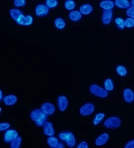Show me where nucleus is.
I'll return each mask as SVG.
<instances>
[{
	"label": "nucleus",
	"mask_w": 134,
	"mask_h": 148,
	"mask_svg": "<svg viewBox=\"0 0 134 148\" xmlns=\"http://www.w3.org/2000/svg\"><path fill=\"white\" fill-rule=\"evenodd\" d=\"M69 17L71 21L74 22H77L82 18V14L80 11L74 10L70 12Z\"/></svg>",
	"instance_id": "nucleus-18"
},
{
	"label": "nucleus",
	"mask_w": 134,
	"mask_h": 148,
	"mask_svg": "<svg viewBox=\"0 0 134 148\" xmlns=\"http://www.w3.org/2000/svg\"><path fill=\"white\" fill-rule=\"evenodd\" d=\"M95 110V106L91 103H86L80 108V112L84 116L90 115Z\"/></svg>",
	"instance_id": "nucleus-7"
},
{
	"label": "nucleus",
	"mask_w": 134,
	"mask_h": 148,
	"mask_svg": "<svg viewBox=\"0 0 134 148\" xmlns=\"http://www.w3.org/2000/svg\"><path fill=\"white\" fill-rule=\"evenodd\" d=\"M125 27L128 28H131L134 27V19L132 18H127L124 21Z\"/></svg>",
	"instance_id": "nucleus-29"
},
{
	"label": "nucleus",
	"mask_w": 134,
	"mask_h": 148,
	"mask_svg": "<svg viewBox=\"0 0 134 148\" xmlns=\"http://www.w3.org/2000/svg\"><path fill=\"white\" fill-rule=\"evenodd\" d=\"M65 148V145H63V144L62 143H58V146H57V148Z\"/></svg>",
	"instance_id": "nucleus-35"
},
{
	"label": "nucleus",
	"mask_w": 134,
	"mask_h": 148,
	"mask_svg": "<svg viewBox=\"0 0 134 148\" xmlns=\"http://www.w3.org/2000/svg\"><path fill=\"white\" fill-rule=\"evenodd\" d=\"M22 138L20 136H18L17 138L13 140L10 142V147L11 148H20L21 144H22Z\"/></svg>",
	"instance_id": "nucleus-22"
},
{
	"label": "nucleus",
	"mask_w": 134,
	"mask_h": 148,
	"mask_svg": "<svg viewBox=\"0 0 134 148\" xmlns=\"http://www.w3.org/2000/svg\"><path fill=\"white\" fill-rule=\"evenodd\" d=\"M17 97L14 95H9L3 98V102L6 106L14 105L17 102Z\"/></svg>",
	"instance_id": "nucleus-15"
},
{
	"label": "nucleus",
	"mask_w": 134,
	"mask_h": 148,
	"mask_svg": "<svg viewBox=\"0 0 134 148\" xmlns=\"http://www.w3.org/2000/svg\"><path fill=\"white\" fill-rule=\"evenodd\" d=\"M130 5H131V6H132V7H134V0L131 1V2H130Z\"/></svg>",
	"instance_id": "nucleus-37"
},
{
	"label": "nucleus",
	"mask_w": 134,
	"mask_h": 148,
	"mask_svg": "<svg viewBox=\"0 0 134 148\" xmlns=\"http://www.w3.org/2000/svg\"><path fill=\"white\" fill-rule=\"evenodd\" d=\"M89 90L92 94L99 97L105 98L108 95L106 90L96 84L92 85L89 88Z\"/></svg>",
	"instance_id": "nucleus-5"
},
{
	"label": "nucleus",
	"mask_w": 134,
	"mask_h": 148,
	"mask_svg": "<svg viewBox=\"0 0 134 148\" xmlns=\"http://www.w3.org/2000/svg\"><path fill=\"white\" fill-rule=\"evenodd\" d=\"M125 148H134V140L130 141L126 144L125 146Z\"/></svg>",
	"instance_id": "nucleus-34"
},
{
	"label": "nucleus",
	"mask_w": 134,
	"mask_h": 148,
	"mask_svg": "<svg viewBox=\"0 0 134 148\" xmlns=\"http://www.w3.org/2000/svg\"><path fill=\"white\" fill-rule=\"evenodd\" d=\"M49 8L47 5L44 4H39L35 8V14L38 17H43L48 14Z\"/></svg>",
	"instance_id": "nucleus-8"
},
{
	"label": "nucleus",
	"mask_w": 134,
	"mask_h": 148,
	"mask_svg": "<svg viewBox=\"0 0 134 148\" xmlns=\"http://www.w3.org/2000/svg\"><path fill=\"white\" fill-rule=\"evenodd\" d=\"M41 110L47 115H52L55 111V107L51 103H44L41 105Z\"/></svg>",
	"instance_id": "nucleus-10"
},
{
	"label": "nucleus",
	"mask_w": 134,
	"mask_h": 148,
	"mask_svg": "<svg viewBox=\"0 0 134 148\" xmlns=\"http://www.w3.org/2000/svg\"><path fill=\"white\" fill-rule=\"evenodd\" d=\"M113 16V11L112 10H104L103 12L102 20L104 25H108L110 24L112 20Z\"/></svg>",
	"instance_id": "nucleus-12"
},
{
	"label": "nucleus",
	"mask_w": 134,
	"mask_h": 148,
	"mask_svg": "<svg viewBox=\"0 0 134 148\" xmlns=\"http://www.w3.org/2000/svg\"><path fill=\"white\" fill-rule=\"evenodd\" d=\"M18 136V132L15 130L10 129L7 130L3 135V141L6 143L12 141L13 140Z\"/></svg>",
	"instance_id": "nucleus-6"
},
{
	"label": "nucleus",
	"mask_w": 134,
	"mask_h": 148,
	"mask_svg": "<svg viewBox=\"0 0 134 148\" xmlns=\"http://www.w3.org/2000/svg\"><path fill=\"white\" fill-rule=\"evenodd\" d=\"M115 3L119 8L123 9L128 8L130 6V3L127 0H116Z\"/></svg>",
	"instance_id": "nucleus-19"
},
{
	"label": "nucleus",
	"mask_w": 134,
	"mask_h": 148,
	"mask_svg": "<svg viewBox=\"0 0 134 148\" xmlns=\"http://www.w3.org/2000/svg\"><path fill=\"white\" fill-rule=\"evenodd\" d=\"M77 148H88V144L86 142H85V141H82V142L79 144V145H78Z\"/></svg>",
	"instance_id": "nucleus-33"
},
{
	"label": "nucleus",
	"mask_w": 134,
	"mask_h": 148,
	"mask_svg": "<svg viewBox=\"0 0 134 148\" xmlns=\"http://www.w3.org/2000/svg\"><path fill=\"white\" fill-rule=\"evenodd\" d=\"M117 72L120 76H124L127 74V71L125 68L122 66H117Z\"/></svg>",
	"instance_id": "nucleus-28"
},
{
	"label": "nucleus",
	"mask_w": 134,
	"mask_h": 148,
	"mask_svg": "<svg viewBox=\"0 0 134 148\" xmlns=\"http://www.w3.org/2000/svg\"><path fill=\"white\" fill-rule=\"evenodd\" d=\"M123 95L124 99L127 103H131L134 100V93L130 88H125L124 90Z\"/></svg>",
	"instance_id": "nucleus-13"
},
{
	"label": "nucleus",
	"mask_w": 134,
	"mask_h": 148,
	"mask_svg": "<svg viewBox=\"0 0 134 148\" xmlns=\"http://www.w3.org/2000/svg\"><path fill=\"white\" fill-rule=\"evenodd\" d=\"M10 125L8 123H2L0 124V131H5L10 128Z\"/></svg>",
	"instance_id": "nucleus-32"
},
{
	"label": "nucleus",
	"mask_w": 134,
	"mask_h": 148,
	"mask_svg": "<svg viewBox=\"0 0 134 148\" xmlns=\"http://www.w3.org/2000/svg\"><path fill=\"white\" fill-rule=\"evenodd\" d=\"M65 8L68 10H71L75 8L76 6V3L72 0H67L65 3Z\"/></svg>",
	"instance_id": "nucleus-26"
},
{
	"label": "nucleus",
	"mask_w": 134,
	"mask_h": 148,
	"mask_svg": "<svg viewBox=\"0 0 134 148\" xmlns=\"http://www.w3.org/2000/svg\"><path fill=\"white\" fill-rule=\"evenodd\" d=\"M115 3L112 1H103L100 3V6L104 10H111L115 6Z\"/></svg>",
	"instance_id": "nucleus-16"
},
{
	"label": "nucleus",
	"mask_w": 134,
	"mask_h": 148,
	"mask_svg": "<svg viewBox=\"0 0 134 148\" xmlns=\"http://www.w3.org/2000/svg\"><path fill=\"white\" fill-rule=\"evenodd\" d=\"M93 11V7L89 4H84L80 8V12L84 15L89 14Z\"/></svg>",
	"instance_id": "nucleus-17"
},
{
	"label": "nucleus",
	"mask_w": 134,
	"mask_h": 148,
	"mask_svg": "<svg viewBox=\"0 0 134 148\" xmlns=\"http://www.w3.org/2000/svg\"><path fill=\"white\" fill-rule=\"evenodd\" d=\"M105 114L103 113H99L96 115L95 118L93 119V123L94 125H97L101 123L104 119Z\"/></svg>",
	"instance_id": "nucleus-24"
},
{
	"label": "nucleus",
	"mask_w": 134,
	"mask_h": 148,
	"mask_svg": "<svg viewBox=\"0 0 134 148\" xmlns=\"http://www.w3.org/2000/svg\"><path fill=\"white\" fill-rule=\"evenodd\" d=\"M14 3L17 7H21L24 6L26 5V1L24 0H15L14 1Z\"/></svg>",
	"instance_id": "nucleus-30"
},
{
	"label": "nucleus",
	"mask_w": 134,
	"mask_h": 148,
	"mask_svg": "<svg viewBox=\"0 0 134 148\" xmlns=\"http://www.w3.org/2000/svg\"><path fill=\"white\" fill-rule=\"evenodd\" d=\"M44 134L46 136H52L55 135V132L52 123L50 122H46L44 124Z\"/></svg>",
	"instance_id": "nucleus-11"
},
{
	"label": "nucleus",
	"mask_w": 134,
	"mask_h": 148,
	"mask_svg": "<svg viewBox=\"0 0 134 148\" xmlns=\"http://www.w3.org/2000/svg\"><path fill=\"white\" fill-rule=\"evenodd\" d=\"M41 110L35 109L32 110L30 113V118L37 127L44 126L46 122L48 119V116Z\"/></svg>",
	"instance_id": "nucleus-2"
},
{
	"label": "nucleus",
	"mask_w": 134,
	"mask_h": 148,
	"mask_svg": "<svg viewBox=\"0 0 134 148\" xmlns=\"http://www.w3.org/2000/svg\"><path fill=\"white\" fill-rule=\"evenodd\" d=\"M104 87L107 91H112L114 88L113 81L112 79L108 78L104 82Z\"/></svg>",
	"instance_id": "nucleus-23"
},
{
	"label": "nucleus",
	"mask_w": 134,
	"mask_h": 148,
	"mask_svg": "<svg viewBox=\"0 0 134 148\" xmlns=\"http://www.w3.org/2000/svg\"><path fill=\"white\" fill-rule=\"evenodd\" d=\"M109 139V135L107 133H104L96 139L95 144L97 146H102L105 144Z\"/></svg>",
	"instance_id": "nucleus-14"
},
{
	"label": "nucleus",
	"mask_w": 134,
	"mask_h": 148,
	"mask_svg": "<svg viewBox=\"0 0 134 148\" xmlns=\"http://www.w3.org/2000/svg\"><path fill=\"white\" fill-rule=\"evenodd\" d=\"M54 24L57 29H64L65 26V20L61 18H56L54 22Z\"/></svg>",
	"instance_id": "nucleus-21"
},
{
	"label": "nucleus",
	"mask_w": 134,
	"mask_h": 148,
	"mask_svg": "<svg viewBox=\"0 0 134 148\" xmlns=\"http://www.w3.org/2000/svg\"><path fill=\"white\" fill-rule=\"evenodd\" d=\"M0 94H1V97H0V101H2L3 98V91L2 90H0Z\"/></svg>",
	"instance_id": "nucleus-36"
},
{
	"label": "nucleus",
	"mask_w": 134,
	"mask_h": 148,
	"mask_svg": "<svg viewBox=\"0 0 134 148\" xmlns=\"http://www.w3.org/2000/svg\"><path fill=\"white\" fill-rule=\"evenodd\" d=\"M57 106L61 112L66 110L68 106V100L66 97L63 95L58 96L57 98Z\"/></svg>",
	"instance_id": "nucleus-9"
},
{
	"label": "nucleus",
	"mask_w": 134,
	"mask_h": 148,
	"mask_svg": "<svg viewBox=\"0 0 134 148\" xmlns=\"http://www.w3.org/2000/svg\"><path fill=\"white\" fill-rule=\"evenodd\" d=\"M126 14L130 18L134 19V8L131 6L126 11Z\"/></svg>",
	"instance_id": "nucleus-31"
},
{
	"label": "nucleus",
	"mask_w": 134,
	"mask_h": 148,
	"mask_svg": "<svg viewBox=\"0 0 134 148\" xmlns=\"http://www.w3.org/2000/svg\"><path fill=\"white\" fill-rule=\"evenodd\" d=\"M11 17L20 25H31L33 22V18L30 15L25 16L22 11L18 9L13 8L10 11Z\"/></svg>",
	"instance_id": "nucleus-1"
},
{
	"label": "nucleus",
	"mask_w": 134,
	"mask_h": 148,
	"mask_svg": "<svg viewBox=\"0 0 134 148\" xmlns=\"http://www.w3.org/2000/svg\"><path fill=\"white\" fill-rule=\"evenodd\" d=\"M115 23L116 25L118 27V29H124L125 25L124 21L123 20V19L122 18L117 17L115 20Z\"/></svg>",
	"instance_id": "nucleus-25"
},
{
	"label": "nucleus",
	"mask_w": 134,
	"mask_h": 148,
	"mask_svg": "<svg viewBox=\"0 0 134 148\" xmlns=\"http://www.w3.org/2000/svg\"><path fill=\"white\" fill-rule=\"evenodd\" d=\"M120 125L121 121L118 117H111L104 122V126L109 129H117Z\"/></svg>",
	"instance_id": "nucleus-4"
},
{
	"label": "nucleus",
	"mask_w": 134,
	"mask_h": 148,
	"mask_svg": "<svg viewBox=\"0 0 134 148\" xmlns=\"http://www.w3.org/2000/svg\"><path fill=\"white\" fill-rule=\"evenodd\" d=\"M58 137L60 140L65 141L69 147L73 148L76 145V139L74 134L70 132L65 131L59 133Z\"/></svg>",
	"instance_id": "nucleus-3"
},
{
	"label": "nucleus",
	"mask_w": 134,
	"mask_h": 148,
	"mask_svg": "<svg viewBox=\"0 0 134 148\" xmlns=\"http://www.w3.org/2000/svg\"><path fill=\"white\" fill-rule=\"evenodd\" d=\"M46 5L49 8H54L58 5V2L56 0H46Z\"/></svg>",
	"instance_id": "nucleus-27"
},
{
	"label": "nucleus",
	"mask_w": 134,
	"mask_h": 148,
	"mask_svg": "<svg viewBox=\"0 0 134 148\" xmlns=\"http://www.w3.org/2000/svg\"><path fill=\"white\" fill-rule=\"evenodd\" d=\"M47 143L48 146L51 148H57L59 143V141L57 138L53 137L52 136H50L47 139Z\"/></svg>",
	"instance_id": "nucleus-20"
}]
</instances>
